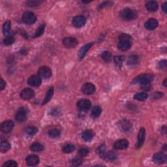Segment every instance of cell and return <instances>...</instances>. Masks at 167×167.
<instances>
[{"mask_svg": "<svg viewBox=\"0 0 167 167\" xmlns=\"http://www.w3.org/2000/svg\"><path fill=\"white\" fill-rule=\"evenodd\" d=\"M45 29V24H42L39 27H38V29L36 30V32L35 33V34L33 35V38H37L40 37V36L44 33V31Z\"/></svg>", "mask_w": 167, "mask_h": 167, "instance_id": "obj_35", "label": "cell"}, {"mask_svg": "<svg viewBox=\"0 0 167 167\" xmlns=\"http://www.w3.org/2000/svg\"><path fill=\"white\" fill-rule=\"evenodd\" d=\"M162 132H164V135H166V125H164V126L162 127Z\"/></svg>", "mask_w": 167, "mask_h": 167, "instance_id": "obj_49", "label": "cell"}, {"mask_svg": "<svg viewBox=\"0 0 167 167\" xmlns=\"http://www.w3.org/2000/svg\"><path fill=\"white\" fill-rule=\"evenodd\" d=\"M38 76H39L41 78L43 79H48L50 78L52 74V70H51L50 67L47 66H43L41 67L38 71Z\"/></svg>", "mask_w": 167, "mask_h": 167, "instance_id": "obj_5", "label": "cell"}, {"mask_svg": "<svg viewBox=\"0 0 167 167\" xmlns=\"http://www.w3.org/2000/svg\"><path fill=\"white\" fill-rule=\"evenodd\" d=\"M27 117V112L24 108H20L19 110H17L15 114V119L16 121L19 123H22L26 119Z\"/></svg>", "mask_w": 167, "mask_h": 167, "instance_id": "obj_7", "label": "cell"}, {"mask_svg": "<svg viewBox=\"0 0 167 167\" xmlns=\"http://www.w3.org/2000/svg\"><path fill=\"white\" fill-rule=\"evenodd\" d=\"M166 159H167L166 155L162 152L156 153L155 154H154V155L153 157V162L158 164L165 163L166 162Z\"/></svg>", "mask_w": 167, "mask_h": 167, "instance_id": "obj_12", "label": "cell"}, {"mask_svg": "<svg viewBox=\"0 0 167 167\" xmlns=\"http://www.w3.org/2000/svg\"><path fill=\"white\" fill-rule=\"evenodd\" d=\"M6 86V83L3 79L1 78V90H3L4 88Z\"/></svg>", "mask_w": 167, "mask_h": 167, "instance_id": "obj_48", "label": "cell"}, {"mask_svg": "<svg viewBox=\"0 0 167 167\" xmlns=\"http://www.w3.org/2000/svg\"><path fill=\"white\" fill-rule=\"evenodd\" d=\"M3 167H16L18 166V164L15 161L13 160H9L7 161L3 164Z\"/></svg>", "mask_w": 167, "mask_h": 167, "instance_id": "obj_39", "label": "cell"}, {"mask_svg": "<svg viewBox=\"0 0 167 167\" xmlns=\"http://www.w3.org/2000/svg\"><path fill=\"white\" fill-rule=\"evenodd\" d=\"M105 151H106V146H105L104 144L101 145L97 150V153L101 157L103 155Z\"/></svg>", "mask_w": 167, "mask_h": 167, "instance_id": "obj_40", "label": "cell"}, {"mask_svg": "<svg viewBox=\"0 0 167 167\" xmlns=\"http://www.w3.org/2000/svg\"><path fill=\"white\" fill-rule=\"evenodd\" d=\"M54 91V87H50V88L48 89L47 93H46L44 101H43V102H42L43 105L48 103V102L50 101L51 99H52V97H53Z\"/></svg>", "mask_w": 167, "mask_h": 167, "instance_id": "obj_23", "label": "cell"}, {"mask_svg": "<svg viewBox=\"0 0 167 167\" xmlns=\"http://www.w3.org/2000/svg\"><path fill=\"white\" fill-rule=\"evenodd\" d=\"M11 149V144L7 140H1V144H0V151L1 152H6Z\"/></svg>", "mask_w": 167, "mask_h": 167, "instance_id": "obj_25", "label": "cell"}, {"mask_svg": "<svg viewBox=\"0 0 167 167\" xmlns=\"http://www.w3.org/2000/svg\"><path fill=\"white\" fill-rule=\"evenodd\" d=\"M86 22V19L85 16H82V15H78V16H74L73 19V25L75 27L79 28L85 25Z\"/></svg>", "mask_w": 167, "mask_h": 167, "instance_id": "obj_8", "label": "cell"}, {"mask_svg": "<svg viewBox=\"0 0 167 167\" xmlns=\"http://www.w3.org/2000/svg\"><path fill=\"white\" fill-rule=\"evenodd\" d=\"M159 25V22L157 20L155 19H150L145 23L144 27L146 29L148 30H153L156 29Z\"/></svg>", "mask_w": 167, "mask_h": 167, "instance_id": "obj_19", "label": "cell"}, {"mask_svg": "<svg viewBox=\"0 0 167 167\" xmlns=\"http://www.w3.org/2000/svg\"><path fill=\"white\" fill-rule=\"evenodd\" d=\"M78 41L76 38L74 37H65L63 40V45L65 46L66 48H74L76 47V45H78Z\"/></svg>", "mask_w": 167, "mask_h": 167, "instance_id": "obj_13", "label": "cell"}, {"mask_svg": "<svg viewBox=\"0 0 167 167\" xmlns=\"http://www.w3.org/2000/svg\"><path fill=\"white\" fill-rule=\"evenodd\" d=\"M101 157L106 161H114L118 159V155L116 153H115L112 151H107V152L105 151L104 153Z\"/></svg>", "mask_w": 167, "mask_h": 167, "instance_id": "obj_20", "label": "cell"}, {"mask_svg": "<svg viewBox=\"0 0 167 167\" xmlns=\"http://www.w3.org/2000/svg\"><path fill=\"white\" fill-rule=\"evenodd\" d=\"M41 3V1H28L26 3L27 5L30 7H35V6H38Z\"/></svg>", "mask_w": 167, "mask_h": 167, "instance_id": "obj_43", "label": "cell"}, {"mask_svg": "<svg viewBox=\"0 0 167 167\" xmlns=\"http://www.w3.org/2000/svg\"><path fill=\"white\" fill-rule=\"evenodd\" d=\"M148 96L146 93H138L134 96V99L140 101H144L148 99Z\"/></svg>", "mask_w": 167, "mask_h": 167, "instance_id": "obj_34", "label": "cell"}, {"mask_svg": "<svg viewBox=\"0 0 167 167\" xmlns=\"http://www.w3.org/2000/svg\"><path fill=\"white\" fill-rule=\"evenodd\" d=\"M80 155L82 157H85L89 153V150L86 148H82L79 151Z\"/></svg>", "mask_w": 167, "mask_h": 167, "instance_id": "obj_42", "label": "cell"}, {"mask_svg": "<svg viewBox=\"0 0 167 167\" xmlns=\"http://www.w3.org/2000/svg\"><path fill=\"white\" fill-rule=\"evenodd\" d=\"M102 109L99 106H96L91 111V117L93 118H97L101 114Z\"/></svg>", "mask_w": 167, "mask_h": 167, "instance_id": "obj_30", "label": "cell"}, {"mask_svg": "<svg viewBox=\"0 0 167 167\" xmlns=\"http://www.w3.org/2000/svg\"><path fill=\"white\" fill-rule=\"evenodd\" d=\"M132 37L131 36L123 33L119 37V43L118 44V47L122 51L128 50L131 47Z\"/></svg>", "mask_w": 167, "mask_h": 167, "instance_id": "obj_1", "label": "cell"}, {"mask_svg": "<svg viewBox=\"0 0 167 167\" xmlns=\"http://www.w3.org/2000/svg\"><path fill=\"white\" fill-rule=\"evenodd\" d=\"M151 84L150 83H148V84H141L140 85V88L144 91H149L151 89Z\"/></svg>", "mask_w": 167, "mask_h": 167, "instance_id": "obj_44", "label": "cell"}, {"mask_svg": "<svg viewBox=\"0 0 167 167\" xmlns=\"http://www.w3.org/2000/svg\"><path fill=\"white\" fill-rule=\"evenodd\" d=\"M72 165L74 166H80L82 163V159L80 157H76L72 160Z\"/></svg>", "mask_w": 167, "mask_h": 167, "instance_id": "obj_38", "label": "cell"}, {"mask_svg": "<svg viewBox=\"0 0 167 167\" xmlns=\"http://www.w3.org/2000/svg\"><path fill=\"white\" fill-rule=\"evenodd\" d=\"M30 150L34 152H41V151L44 150V147L39 143L34 142L31 145Z\"/></svg>", "mask_w": 167, "mask_h": 167, "instance_id": "obj_26", "label": "cell"}, {"mask_svg": "<svg viewBox=\"0 0 167 167\" xmlns=\"http://www.w3.org/2000/svg\"><path fill=\"white\" fill-rule=\"evenodd\" d=\"M159 67L161 69H166V61L165 60H161L159 63Z\"/></svg>", "mask_w": 167, "mask_h": 167, "instance_id": "obj_45", "label": "cell"}, {"mask_svg": "<svg viewBox=\"0 0 167 167\" xmlns=\"http://www.w3.org/2000/svg\"><path fill=\"white\" fill-rule=\"evenodd\" d=\"M166 80H167V79H166V78H165V79H164V82H163V84H164V86H165V87H166V86H167V84H166Z\"/></svg>", "mask_w": 167, "mask_h": 167, "instance_id": "obj_50", "label": "cell"}, {"mask_svg": "<svg viewBox=\"0 0 167 167\" xmlns=\"http://www.w3.org/2000/svg\"><path fill=\"white\" fill-rule=\"evenodd\" d=\"M154 77L151 74H142L141 75H139L136 77L132 82L133 84H144L151 83L153 80Z\"/></svg>", "mask_w": 167, "mask_h": 167, "instance_id": "obj_3", "label": "cell"}, {"mask_svg": "<svg viewBox=\"0 0 167 167\" xmlns=\"http://www.w3.org/2000/svg\"><path fill=\"white\" fill-rule=\"evenodd\" d=\"M37 128L35 127H29L25 129V133L27 135L30 136V137H33L37 133Z\"/></svg>", "mask_w": 167, "mask_h": 167, "instance_id": "obj_37", "label": "cell"}, {"mask_svg": "<svg viewBox=\"0 0 167 167\" xmlns=\"http://www.w3.org/2000/svg\"><path fill=\"white\" fill-rule=\"evenodd\" d=\"M91 106V102L86 99H82L77 102V107L81 111L86 112L90 109Z\"/></svg>", "mask_w": 167, "mask_h": 167, "instance_id": "obj_6", "label": "cell"}, {"mask_svg": "<svg viewBox=\"0 0 167 167\" xmlns=\"http://www.w3.org/2000/svg\"><path fill=\"white\" fill-rule=\"evenodd\" d=\"M25 161H26L27 165L34 166L39 163V158L36 155H30L27 157L25 159Z\"/></svg>", "mask_w": 167, "mask_h": 167, "instance_id": "obj_18", "label": "cell"}, {"mask_svg": "<svg viewBox=\"0 0 167 167\" xmlns=\"http://www.w3.org/2000/svg\"><path fill=\"white\" fill-rule=\"evenodd\" d=\"M124 60H125L124 56H116L114 58V63L115 64V65L119 67H122Z\"/></svg>", "mask_w": 167, "mask_h": 167, "instance_id": "obj_33", "label": "cell"}, {"mask_svg": "<svg viewBox=\"0 0 167 167\" xmlns=\"http://www.w3.org/2000/svg\"><path fill=\"white\" fill-rule=\"evenodd\" d=\"M94 43L91 42V43H89L88 44H86L84 46V47H82L80 50H79L78 54V58L80 60H83L85 57V56L86 55L87 52H88V51L90 49V48L92 47V46L93 45Z\"/></svg>", "mask_w": 167, "mask_h": 167, "instance_id": "obj_15", "label": "cell"}, {"mask_svg": "<svg viewBox=\"0 0 167 167\" xmlns=\"http://www.w3.org/2000/svg\"><path fill=\"white\" fill-rule=\"evenodd\" d=\"M75 150V147L73 144H67L64 145L61 150L63 153H71L73 152V151Z\"/></svg>", "mask_w": 167, "mask_h": 167, "instance_id": "obj_28", "label": "cell"}, {"mask_svg": "<svg viewBox=\"0 0 167 167\" xmlns=\"http://www.w3.org/2000/svg\"><path fill=\"white\" fill-rule=\"evenodd\" d=\"M146 7L148 11L155 12L158 9V3L155 1H148L146 2Z\"/></svg>", "mask_w": 167, "mask_h": 167, "instance_id": "obj_22", "label": "cell"}, {"mask_svg": "<svg viewBox=\"0 0 167 167\" xmlns=\"http://www.w3.org/2000/svg\"><path fill=\"white\" fill-rule=\"evenodd\" d=\"M146 138V131L144 128H141L139 131V133H138V142L136 145V148L137 149H139L140 148H142V146H143L144 143Z\"/></svg>", "mask_w": 167, "mask_h": 167, "instance_id": "obj_16", "label": "cell"}, {"mask_svg": "<svg viewBox=\"0 0 167 167\" xmlns=\"http://www.w3.org/2000/svg\"><path fill=\"white\" fill-rule=\"evenodd\" d=\"M163 96V93H161V92H155V93H153V97L154 99H160Z\"/></svg>", "mask_w": 167, "mask_h": 167, "instance_id": "obj_46", "label": "cell"}, {"mask_svg": "<svg viewBox=\"0 0 167 167\" xmlns=\"http://www.w3.org/2000/svg\"><path fill=\"white\" fill-rule=\"evenodd\" d=\"M11 22L9 20L7 21L3 24V34L6 36H9L10 33H11Z\"/></svg>", "mask_w": 167, "mask_h": 167, "instance_id": "obj_29", "label": "cell"}, {"mask_svg": "<svg viewBox=\"0 0 167 167\" xmlns=\"http://www.w3.org/2000/svg\"><path fill=\"white\" fill-rule=\"evenodd\" d=\"M15 41V38L14 37H12L11 35L7 36V37L3 39V43L5 45L9 46L12 44H13Z\"/></svg>", "mask_w": 167, "mask_h": 167, "instance_id": "obj_36", "label": "cell"}, {"mask_svg": "<svg viewBox=\"0 0 167 167\" xmlns=\"http://www.w3.org/2000/svg\"><path fill=\"white\" fill-rule=\"evenodd\" d=\"M48 134L50 137L52 138H56L60 137L61 131L59 129H56V128H53V129H51L48 131Z\"/></svg>", "mask_w": 167, "mask_h": 167, "instance_id": "obj_27", "label": "cell"}, {"mask_svg": "<svg viewBox=\"0 0 167 167\" xmlns=\"http://www.w3.org/2000/svg\"><path fill=\"white\" fill-rule=\"evenodd\" d=\"M101 58L102 60L105 61V62H107V63L110 62V61L112 60V54L111 52H109V51H104V52L102 53Z\"/></svg>", "mask_w": 167, "mask_h": 167, "instance_id": "obj_31", "label": "cell"}, {"mask_svg": "<svg viewBox=\"0 0 167 167\" xmlns=\"http://www.w3.org/2000/svg\"><path fill=\"white\" fill-rule=\"evenodd\" d=\"M120 17L125 21H131L135 20L138 17L137 11L131 8L123 9L120 13Z\"/></svg>", "mask_w": 167, "mask_h": 167, "instance_id": "obj_2", "label": "cell"}, {"mask_svg": "<svg viewBox=\"0 0 167 167\" xmlns=\"http://www.w3.org/2000/svg\"><path fill=\"white\" fill-rule=\"evenodd\" d=\"M162 10L164 13H167V2H165L162 5Z\"/></svg>", "mask_w": 167, "mask_h": 167, "instance_id": "obj_47", "label": "cell"}, {"mask_svg": "<svg viewBox=\"0 0 167 167\" xmlns=\"http://www.w3.org/2000/svg\"><path fill=\"white\" fill-rule=\"evenodd\" d=\"M94 137V133L91 130H87L82 133V140L85 142H89L91 141Z\"/></svg>", "mask_w": 167, "mask_h": 167, "instance_id": "obj_21", "label": "cell"}, {"mask_svg": "<svg viewBox=\"0 0 167 167\" xmlns=\"http://www.w3.org/2000/svg\"><path fill=\"white\" fill-rule=\"evenodd\" d=\"M27 84L33 87H38L41 84V78L39 76L33 75L27 80Z\"/></svg>", "mask_w": 167, "mask_h": 167, "instance_id": "obj_17", "label": "cell"}, {"mask_svg": "<svg viewBox=\"0 0 167 167\" xmlns=\"http://www.w3.org/2000/svg\"><path fill=\"white\" fill-rule=\"evenodd\" d=\"M112 3H113L112 1H104L103 3H102L101 5H99V6L98 7V10H101L102 9H103L104 7L112 5Z\"/></svg>", "mask_w": 167, "mask_h": 167, "instance_id": "obj_41", "label": "cell"}, {"mask_svg": "<svg viewBox=\"0 0 167 167\" xmlns=\"http://www.w3.org/2000/svg\"><path fill=\"white\" fill-rule=\"evenodd\" d=\"M96 90V88L93 84L86 83L82 87V93L86 95H91L95 93Z\"/></svg>", "mask_w": 167, "mask_h": 167, "instance_id": "obj_14", "label": "cell"}, {"mask_svg": "<svg viewBox=\"0 0 167 167\" xmlns=\"http://www.w3.org/2000/svg\"><path fill=\"white\" fill-rule=\"evenodd\" d=\"M20 96L23 100H30L35 97V92L30 88H24L20 92Z\"/></svg>", "mask_w": 167, "mask_h": 167, "instance_id": "obj_9", "label": "cell"}, {"mask_svg": "<svg viewBox=\"0 0 167 167\" xmlns=\"http://www.w3.org/2000/svg\"><path fill=\"white\" fill-rule=\"evenodd\" d=\"M120 127L124 131H129L131 128V123L127 120H123L120 122Z\"/></svg>", "mask_w": 167, "mask_h": 167, "instance_id": "obj_24", "label": "cell"}, {"mask_svg": "<svg viewBox=\"0 0 167 167\" xmlns=\"http://www.w3.org/2000/svg\"><path fill=\"white\" fill-rule=\"evenodd\" d=\"M22 20L24 21L25 24H33L37 20V16L32 12L27 11L25 12L22 15Z\"/></svg>", "mask_w": 167, "mask_h": 167, "instance_id": "obj_4", "label": "cell"}, {"mask_svg": "<svg viewBox=\"0 0 167 167\" xmlns=\"http://www.w3.org/2000/svg\"><path fill=\"white\" fill-rule=\"evenodd\" d=\"M138 56L137 55H132L129 57L127 60V64L129 65H135L138 63Z\"/></svg>", "mask_w": 167, "mask_h": 167, "instance_id": "obj_32", "label": "cell"}, {"mask_svg": "<svg viewBox=\"0 0 167 167\" xmlns=\"http://www.w3.org/2000/svg\"><path fill=\"white\" fill-rule=\"evenodd\" d=\"M113 146L115 150H125L129 147V142L126 139H120L115 141Z\"/></svg>", "mask_w": 167, "mask_h": 167, "instance_id": "obj_11", "label": "cell"}, {"mask_svg": "<svg viewBox=\"0 0 167 167\" xmlns=\"http://www.w3.org/2000/svg\"><path fill=\"white\" fill-rule=\"evenodd\" d=\"M14 123L11 120H7L1 123V131L3 133L7 134L11 132V131L14 128Z\"/></svg>", "mask_w": 167, "mask_h": 167, "instance_id": "obj_10", "label": "cell"}]
</instances>
